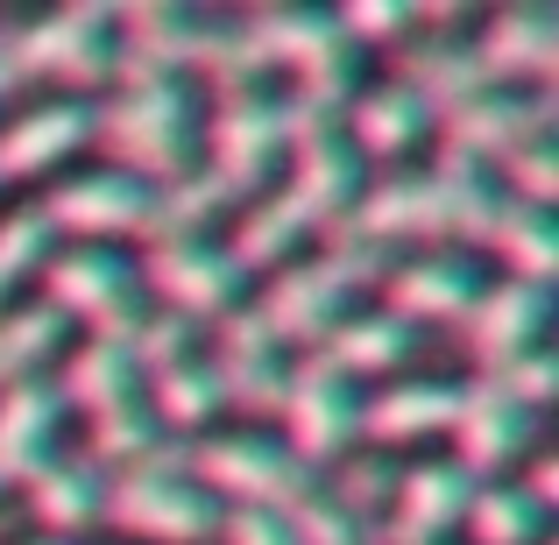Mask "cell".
I'll list each match as a JSON object with an SVG mask.
<instances>
[{"mask_svg":"<svg viewBox=\"0 0 559 545\" xmlns=\"http://www.w3.org/2000/svg\"><path fill=\"white\" fill-rule=\"evenodd\" d=\"M93 142L114 156L107 170L164 191L191 178L199 156V114H191L185 79H121L114 99L93 114Z\"/></svg>","mask_w":559,"mask_h":545,"instance_id":"6da1fadb","label":"cell"},{"mask_svg":"<svg viewBox=\"0 0 559 545\" xmlns=\"http://www.w3.org/2000/svg\"><path fill=\"white\" fill-rule=\"evenodd\" d=\"M43 305L71 327H85V341H135L142 312V276H135V256L121 248H50L43 262Z\"/></svg>","mask_w":559,"mask_h":545,"instance_id":"7a4b0ae2","label":"cell"},{"mask_svg":"<svg viewBox=\"0 0 559 545\" xmlns=\"http://www.w3.org/2000/svg\"><path fill=\"white\" fill-rule=\"evenodd\" d=\"M99 524H114L135 545H205L219 524V503L191 482V467L135 461L99 489Z\"/></svg>","mask_w":559,"mask_h":545,"instance_id":"3957f363","label":"cell"},{"mask_svg":"<svg viewBox=\"0 0 559 545\" xmlns=\"http://www.w3.org/2000/svg\"><path fill=\"white\" fill-rule=\"evenodd\" d=\"M36 213L50 227V241L64 248H114V241H150L156 234V191L99 164V170L57 178Z\"/></svg>","mask_w":559,"mask_h":545,"instance_id":"277c9868","label":"cell"},{"mask_svg":"<svg viewBox=\"0 0 559 545\" xmlns=\"http://www.w3.org/2000/svg\"><path fill=\"white\" fill-rule=\"evenodd\" d=\"M0 50H8L14 79H50V85H64V99H71L79 85H93V79L114 71V14H99V8L28 14V22L0 28Z\"/></svg>","mask_w":559,"mask_h":545,"instance_id":"5b68a950","label":"cell"},{"mask_svg":"<svg viewBox=\"0 0 559 545\" xmlns=\"http://www.w3.org/2000/svg\"><path fill=\"white\" fill-rule=\"evenodd\" d=\"M135 276H142V298H156L164 319H178V327L241 312V270L227 262V248L213 234H150Z\"/></svg>","mask_w":559,"mask_h":545,"instance_id":"8992f818","label":"cell"},{"mask_svg":"<svg viewBox=\"0 0 559 545\" xmlns=\"http://www.w3.org/2000/svg\"><path fill=\"white\" fill-rule=\"evenodd\" d=\"M355 276H361V256H305V262H284V270L270 276V291H262L248 312L262 319V333H270L276 347H284V341L319 347L347 312H355V291H361Z\"/></svg>","mask_w":559,"mask_h":545,"instance_id":"52a82bcc","label":"cell"},{"mask_svg":"<svg viewBox=\"0 0 559 545\" xmlns=\"http://www.w3.org/2000/svg\"><path fill=\"white\" fill-rule=\"evenodd\" d=\"M270 418L284 425V439H276V447H284L305 475H312V467H326V461H347V447L361 439L355 390H347V382L333 376L319 355L298 362V368H284V390H276V411H270Z\"/></svg>","mask_w":559,"mask_h":545,"instance_id":"ba28073f","label":"cell"},{"mask_svg":"<svg viewBox=\"0 0 559 545\" xmlns=\"http://www.w3.org/2000/svg\"><path fill=\"white\" fill-rule=\"evenodd\" d=\"M185 467H191V482H199L213 503H234V510H290L305 489H319V482L262 433L205 439Z\"/></svg>","mask_w":559,"mask_h":545,"instance_id":"9c48e42d","label":"cell"},{"mask_svg":"<svg viewBox=\"0 0 559 545\" xmlns=\"http://www.w3.org/2000/svg\"><path fill=\"white\" fill-rule=\"evenodd\" d=\"M290 135V114L270 107V99L255 93L248 79L219 85V107H213V128H205V150H213V185L227 191H248L262 185V170H270V156L284 150Z\"/></svg>","mask_w":559,"mask_h":545,"instance_id":"30bf717a","label":"cell"},{"mask_svg":"<svg viewBox=\"0 0 559 545\" xmlns=\"http://www.w3.org/2000/svg\"><path fill=\"white\" fill-rule=\"evenodd\" d=\"M481 276L467 256H447V248H418V256H404L390 276H382V312L396 319V327H461L467 305H475Z\"/></svg>","mask_w":559,"mask_h":545,"instance_id":"8fae6325","label":"cell"},{"mask_svg":"<svg viewBox=\"0 0 559 545\" xmlns=\"http://www.w3.org/2000/svg\"><path fill=\"white\" fill-rule=\"evenodd\" d=\"M85 142H93V107H85V99L50 93V99H36V107L8 114V121H0V185L50 178Z\"/></svg>","mask_w":559,"mask_h":545,"instance_id":"7c38bea8","label":"cell"},{"mask_svg":"<svg viewBox=\"0 0 559 545\" xmlns=\"http://www.w3.org/2000/svg\"><path fill=\"white\" fill-rule=\"evenodd\" d=\"M467 57H475L481 79H503V93H518V85H546L552 79V57H559V28H552L546 8L481 14Z\"/></svg>","mask_w":559,"mask_h":545,"instance_id":"4fadbf2b","label":"cell"},{"mask_svg":"<svg viewBox=\"0 0 559 545\" xmlns=\"http://www.w3.org/2000/svg\"><path fill=\"white\" fill-rule=\"evenodd\" d=\"M538 319H546V291L503 276V284L475 291V305H467V319H461V341H467V355H475L481 376H496V368H510L518 355L538 347Z\"/></svg>","mask_w":559,"mask_h":545,"instance_id":"5bb4252c","label":"cell"},{"mask_svg":"<svg viewBox=\"0 0 559 545\" xmlns=\"http://www.w3.org/2000/svg\"><path fill=\"white\" fill-rule=\"evenodd\" d=\"M50 390H57V404H64V418L79 411L85 425L121 418V411L142 404L135 355H128L121 341H79V347H64V368H57Z\"/></svg>","mask_w":559,"mask_h":545,"instance_id":"9a60e30c","label":"cell"},{"mask_svg":"<svg viewBox=\"0 0 559 545\" xmlns=\"http://www.w3.org/2000/svg\"><path fill=\"white\" fill-rule=\"evenodd\" d=\"M447 433H453V447H461V461H453V467H461V475H489V467H510L524 453V439H532V411L510 404V396L481 376V382H467V390H461Z\"/></svg>","mask_w":559,"mask_h":545,"instance_id":"2e32d148","label":"cell"},{"mask_svg":"<svg viewBox=\"0 0 559 545\" xmlns=\"http://www.w3.org/2000/svg\"><path fill=\"white\" fill-rule=\"evenodd\" d=\"M453 404H461V382H432V376L382 382L376 396H361V439L369 447H418V439L453 425Z\"/></svg>","mask_w":559,"mask_h":545,"instance_id":"e0dca14e","label":"cell"},{"mask_svg":"<svg viewBox=\"0 0 559 545\" xmlns=\"http://www.w3.org/2000/svg\"><path fill=\"white\" fill-rule=\"evenodd\" d=\"M425 128H432V114L418 107V93L411 85H396V79H382V85H361V93H347V150L361 156V164H382V156H411L425 142Z\"/></svg>","mask_w":559,"mask_h":545,"instance_id":"ac0fdd59","label":"cell"},{"mask_svg":"<svg viewBox=\"0 0 559 545\" xmlns=\"http://www.w3.org/2000/svg\"><path fill=\"white\" fill-rule=\"evenodd\" d=\"M467 489L475 482L461 475L453 461H425V467H404V475H390V538L396 545H432L447 538L453 524H461L467 510Z\"/></svg>","mask_w":559,"mask_h":545,"instance_id":"d6986e66","label":"cell"},{"mask_svg":"<svg viewBox=\"0 0 559 545\" xmlns=\"http://www.w3.org/2000/svg\"><path fill=\"white\" fill-rule=\"evenodd\" d=\"M57 425H64V404H57L50 382L0 390V489L28 482L43 461H57Z\"/></svg>","mask_w":559,"mask_h":545,"instance_id":"ffe728a7","label":"cell"},{"mask_svg":"<svg viewBox=\"0 0 559 545\" xmlns=\"http://www.w3.org/2000/svg\"><path fill=\"white\" fill-rule=\"evenodd\" d=\"M22 489H28L36 538L71 545L79 532H93V524H99V467H93V461H71V453H57V461H43L36 475L22 482Z\"/></svg>","mask_w":559,"mask_h":545,"instance_id":"44dd1931","label":"cell"},{"mask_svg":"<svg viewBox=\"0 0 559 545\" xmlns=\"http://www.w3.org/2000/svg\"><path fill=\"white\" fill-rule=\"evenodd\" d=\"M305 234H312V220L298 213V205L284 199V191H262V199H248L241 205V220H234V234L219 248H227V262L241 276H255V270H284V262H298V248H305Z\"/></svg>","mask_w":559,"mask_h":545,"instance_id":"7402d4cb","label":"cell"},{"mask_svg":"<svg viewBox=\"0 0 559 545\" xmlns=\"http://www.w3.org/2000/svg\"><path fill=\"white\" fill-rule=\"evenodd\" d=\"M411 347H418V333L396 327V319L376 305V312H347L341 327L319 341V362H326L341 382H355V376H390V368H404Z\"/></svg>","mask_w":559,"mask_h":545,"instance_id":"603a6c76","label":"cell"},{"mask_svg":"<svg viewBox=\"0 0 559 545\" xmlns=\"http://www.w3.org/2000/svg\"><path fill=\"white\" fill-rule=\"evenodd\" d=\"M142 411H150V425H178V433H199L205 418H219V390L205 355L185 347V355L142 368Z\"/></svg>","mask_w":559,"mask_h":545,"instance_id":"cb8c5ba5","label":"cell"},{"mask_svg":"<svg viewBox=\"0 0 559 545\" xmlns=\"http://www.w3.org/2000/svg\"><path fill=\"white\" fill-rule=\"evenodd\" d=\"M64 355V319L43 298H14L0 305V390L14 382H43V368Z\"/></svg>","mask_w":559,"mask_h":545,"instance_id":"d4e9b609","label":"cell"},{"mask_svg":"<svg viewBox=\"0 0 559 545\" xmlns=\"http://www.w3.org/2000/svg\"><path fill=\"white\" fill-rule=\"evenodd\" d=\"M461 532L475 538V545H538V532H546V510H538L518 482H481V489H467Z\"/></svg>","mask_w":559,"mask_h":545,"instance_id":"484cf974","label":"cell"},{"mask_svg":"<svg viewBox=\"0 0 559 545\" xmlns=\"http://www.w3.org/2000/svg\"><path fill=\"white\" fill-rule=\"evenodd\" d=\"M205 545H290V524L284 510H219Z\"/></svg>","mask_w":559,"mask_h":545,"instance_id":"4316f807","label":"cell"},{"mask_svg":"<svg viewBox=\"0 0 559 545\" xmlns=\"http://www.w3.org/2000/svg\"><path fill=\"white\" fill-rule=\"evenodd\" d=\"M8 85H14V71H8V50H0V93H8Z\"/></svg>","mask_w":559,"mask_h":545,"instance_id":"83f0119b","label":"cell"},{"mask_svg":"<svg viewBox=\"0 0 559 545\" xmlns=\"http://www.w3.org/2000/svg\"><path fill=\"white\" fill-rule=\"evenodd\" d=\"M14 545H57V538H36V532H28V538H14Z\"/></svg>","mask_w":559,"mask_h":545,"instance_id":"f1b7e54d","label":"cell"}]
</instances>
